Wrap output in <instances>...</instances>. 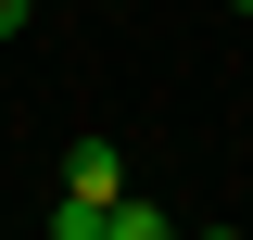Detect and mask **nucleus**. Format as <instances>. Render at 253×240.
Returning a JSON list of instances; mask_svg holds the SVG:
<instances>
[{"mask_svg":"<svg viewBox=\"0 0 253 240\" xmlns=\"http://www.w3.org/2000/svg\"><path fill=\"white\" fill-rule=\"evenodd\" d=\"M63 190L114 215V202H126V152H114V139H76V152H63Z\"/></svg>","mask_w":253,"mask_h":240,"instance_id":"1","label":"nucleus"},{"mask_svg":"<svg viewBox=\"0 0 253 240\" xmlns=\"http://www.w3.org/2000/svg\"><path fill=\"white\" fill-rule=\"evenodd\" d=\"M101 240H177V215H165V202H139V190H126V202L101 215Z\"/></svg>","mask_w":253,"mask_h":240,"instance_id":"2","label":"nucleus"},{"mask_svg":"<svg viewBox=\"0 0 253 240\" xmlns=\"http://www.w3.org/2000/svg\"><path fill=\"white\" fill-rule=\"evenodd\" d=\"M51 240H101V202H76V190H63V202H51Z\"/></svg>","mask_w":253,"mask_h":240,"instance_id":"3","label":"nucleus"},{"mask_svg":"<svg viewBox=\"0 0 253 240\" xmlns=\"http://www.w3.org/2000/svg\"><path fill=\"white\" fill-rule=\"evenodd\" d=\"M26 13H38V0H0V38H26Z\"/></svg>","mask_w":253,"mask_h":240,"instance_id":"4","label":"nucleus"},{"mask_svg":"<svg viewBox=\"0 0 253 240\" xmlns=\"http://www.w3.org/2000/svg\"><path fill=\"white\" fill-rule=\"evenodd\" d=\"M203 240H241V228H203Z\"/></svg>","mask_w":253,"mask_h":240,"instance_id":"5","label":"nucleus"},{"mask_svg":"<svg viewBox=\"0 0 253 240\" xmlns=\"http://www.w3.org/2000/svg\"><path fill=\"white\" fill-rule=\"evenodd\" d=\"M241 13H253V0H241Z\"/></svg>","mask_w":253,"mask_h":240,"instance_id":"6","label":"nucleus"}]
</instances>
